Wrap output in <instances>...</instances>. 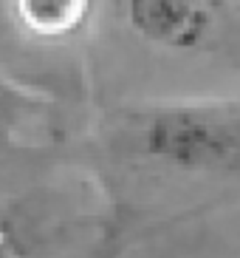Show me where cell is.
I'll list each match as a JSON object with an SVG mask.
<instances>
[{
    "mask_svg": "<svg viewBox=\"0 0 240 258\" xmlns=\"http://www.w3.org/2000/svg\"><path fill=\"white\" fill-rule=\"evenodd\" d=\"M0 258H23V241L15 224H0Z\"/></svg>",
    "mask_w": 240,
    "mask_h": 258,
    "instance_id": "5",
    "label": "cell"
},
{
    "mask_svg": "<svg viewBox=\"0 0 240 258\" xmlns=\"http://www.w3.org/2000/svg\"><path fill=\"white\" fill-rule=\"evenodd\" d=\"M133 151L175 176H240V99L150 108L133 125Z\"/></svg>",
    "mask_w": 240,
    "mask_h": 258,
    "instance_id": "1",
    "label": "cell"
},
{
    "mask_svg": "<svg viewBox=\"0 0 240 258\" xmlns=\"http://www.w3.org/2000/svg\"><path fill=\"white\" fill-rule=\"evenodd\" d=\"M15 26L31 37L57 40L79 29L88 0H9Z\"/></svg>",
    "mask_w": 240,
    "mask_h": 258,
    "instance_id": "3",
    "label": "cell"
},
{
    "mask_svg": "<svg viewBox=\"0 0 240 258\" xmlns=\"http://www.w3.org/2000/svg\"><path fill=\"white\" fill-rule=\"evenodd\" d=\"M125 17L142 40L167 51L203 46L215 23L206 0H125Z\"/></svg>",
    "mask_w": 240,
    "mask_h": 258,
    "instance_id": "2",
    "label": "cell"
},
{
    "mask_svg": "<svg viewBox=\"0 0 240 258\" xmlns=\"http://www.w3.org/2000/svg\"><path fill=\"white\" fill-rule=\"evenodd\" d=\"M17 34H20V29L15 26V17H12L9 0H0V60H3L6 54L15 51Z\"/></svg>",
    "mask_w": 240,
    "mask_h": 258,
    "instance_id": "4",
    "label": "cell"
},
{
    "mask_svg": "<svg viewBox=\"0 0 240 258\" xmlns=\"http://www.w3.org/2000/svg\"><path fill=\"white\" fill-rule=\"evenodd\" d=\"M9 97L15 99L17 91L12 88V83H9V80H3V77H0V108H9V105H6V99H9Z\"/></svg>",
    "mask_w": 240,
    "mask_h": 258,
    "instance_id": "6",
    "label": "cell"
}]
</instances>
